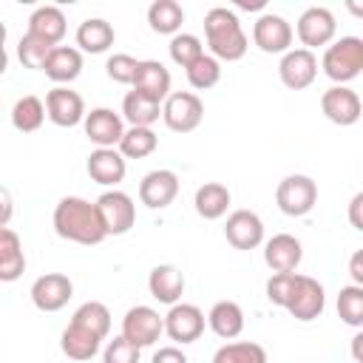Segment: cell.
<instances>
[{
    "instance_id": "19",
    "label": "cell",
    "mask_w": 363,
    "mask_h": 363,
    "mask_svg": "<svg viewBox=\"0 0 363 363\" xmlns=\"http://www.w3.org/2000/svg\"><path fill=\"white\" fill-rule=\"evenodd\" d=\"M82 125H85V136L96 147H113V145H119V139L125 133L122 116L111 108H94L91 113H85Z\"/></svg>"
},
{
    "instance_id": "6",
    "label": "cell",
    "mask_w": 363,
    "mask_h": 363,
    "mask_svg": "<svg viewBox=\"0 0 363 363\" xmlns=\"http://www.w3.org/2000/svg\"><path fill=\"white\" fill-rule=\"evenodd\" d=\"M275 201L284 216H292V218L306 216L318 201V184L303 173H292L278 184Z\"/></svg>"
},
{
    "instance_id": "1",
    "label": "cell",
    "mask_w": 363,
    "mask_h": 363,
    "mask_svg": "<svg viewBox=\"0 0 363 363\" xmlns=\"http://www.w3.org/2000/svg\"><path fill=\"white\" fill-rule=\"evenodd\" d=\"M54 233L65 241L85 244V247H94V244L108 238L105 227L99 221L96 204L88 201V199H79V196H65V199L57 201V207H54Z\"/></svg>"
},
{
    "instance_id": "4",
    "label": "cell",
    "mask_w": 363,
    "mask_h": 363,
    "mask_svg": "<svg viewBox=\"0 0 363 363\" xmlns=\"http://www.w3.org/2000/svg\"><path fill=\"white\" fill-rule=\"evenodd\" d=\"M96 213H99V221L105 227V235H125L133 224H136V204L128 193L122 190H105L96 201Z\"/></svg>"
},
{
    "instance_id": "27",
    "label": "cell",
    "mask_w": 363,
    "mask_h": 363,
    "mask_svg": "<svg viewBox=\"0 0 363 363\" xmlns=\"http://www.w3.org/2000/svg\"><path fill=\"white\" fill-rule=\"evenodd\" d=\"M113 26L102 17H88L79 23L77 28V45H79V54H102L113 45Z\"/></svg>"
},
{
    "instance_id": "20",
    "label": "cell",
    "mask_w": 363,
    "mask_h": 363,
    "mask_svg": "<svg viewBox=\"0 0 363 363\" xmlns=\"http://www.w3.org/2000/svg\"><path fill=\"white\" fill-rule=\"evenodd\" d=\"M301 258H303V247L289 233H278L264 244V261L272 272H295Z\"/></svg>"
},
{
    "instance_id": "47",
    "label": "cell",
    "mask_w": 363,
    "mask_h": 363,
    "mask_svg": "<svg viewBox=\"0 0 363 363\" xmlns=\"http://www.w3.org/2000/svg\"><path fill=\"white\" fill-rule=\"evenodd\" d=\"M360 346H363V335L357 332L354 337H352V357H354V363H360L363 357H360Z\"/></svg>"
},
{
    "instance_id": "33",
    "label": "cell",
    "mask_w": 363,
    "mask_h": 363,
    "mask_svg": "<svg viewBox=\"0 0 363 363\" xmlns=\"http://www.w3.org/2000/svg\"><path fill=\"white\" fill-rule=\"evenodd\" d=\"M71 323H77V326L94 332L99 340H105L108 332H111V312H108V306L99 303V301H85V303L71 315Z\"/></svg>"
},
{
    "instance_id": "30",
    "label": "cell",
    "mask_w": 363,
    "mask_h": 363,
    "mask_svg": "<svg viewBox=\"0 0 363 363\" xmlns=\"http://www.w3.org/2000/svg\"><path fill=\"white\" fill-rule=\"evenodd\" d=\"M122 116L130 122V128H150L162 116V105L136 91H128L122 99Z\"/></svg>"
},
{
    "instance_id": "11",
    "label": "cell",
    "mask_w": 363,
    "mask_h": 363,
    "mask_svg": "<svg viewBox=\"0 0 363 363\" xmlns=\"http://www.w3.org/2000/svg\"><path fill=\"white\" fill-rule=\"evenodd\" d=\"M278 77L289 91H303L318 77V57L306 48H289L278 62Z\"/></svg>"
},
{
    "instance_id": "43",
    "label": "cell",
    "mask_w": 363,
    "mask_h": 363,
    "mask_svg": "<svg viewBox=\"0 0 363 363\" xmlns=\"http://www.w3.org/2000/svg\"><path fill=\"white\" fill-rule=\"evenodd\" d=\"M153 363H190L179 346H162L153 352Z\"/></svg>"
},
{
    "instance_id": "49",
    "label": "cell",
    "mask_w": 363,
    "mask_h": 363,
    "mask_svg": "<svg viewBox=\"0 0 363 363\" xmlns=\"http://www.w3.org/2000/svg\"><path fill=\"white\" fill-rule=\"evenodd\" d=\"M6 68H9V54L6 48H0V74H6Z\"/></svg>"
},
{
    "instance_id": "26",
    "label": "cell",
    "mask_w": 363,
    "mask_h": 363,
    "mask_svg": "<svg viewBox=\"0 0 363 363\" xmlns=\"http://www.w3.org/2000/svg\"><path fill=\"white\" fill-rule=\"evenodd\" d=\"M207 326L221 340H233V337H238L244 332V309L235 301H218L207 312Z\"/></svg>"
},
{
    "instance_id": "32",
    "label": "cell",
    "mask_w": 363,
    "mask_h": 363,
    "mask_svg": "<svg viewBox=\"0 0 363 363\" xmlns=\"http://www.w3.org/2000/svg\"><path fill=\"white\" fill-rule=\"evenodd\" d=\"M43 119H45V105H43V99L34 96V94L17 99L14 108H11V125H14L20 133H34V130H40Z\"/></svg>"
},
{
    "instance_id": "46",
    "label": "cell",
    "mask_w": 363,
    "mask_h": 363,
    "mask_svg": "<svg viewBox=\"0 0 363 363\" xmlns=\"http://www.w3.org/2000/svg\"><path fill=\"white\" fill-rule=\"evenodd\" d=\"M349 275L354 281V286H363V250H357L349 261Z\"/></svg>"
},
{
    "instance_id": "8",
    "label": "cell",
    "mask_w": 363,
    "mask_h": 363,
    "mask_svg": "<svg viewBox=\"0 0 363 363\" xmlns=\"http://www.w3.org/2000/svg\"><path fill=\"white\" fill-rule=\"evenodd\" d=\"M298 40L303 43L306 51L312 48H320V45H329L337 34V23H335V14L323 6H309L301 17H298Z\"/></svg>"
},
{
    "instance_id": "29",
    "label": "cell",
    "mask_w": 363,
    "mask_h": 363,
    "mask_svg": "<svg viewBox=\"0 0 363 363\" xmlns=\"http://www.w3.org/2000/svg\"><path fill=\"white\" fill-rule=\"evenodd\" d=\"M99 346H102V340L94 332H88V329H82L77 323H68L62 337H60V349L71 360H91L99 352Z\"/></svg>"
},
{
    "instance_id": "41",
    "label": "cell",
    "mask_w": 363,
    "mask_h": 363,
    "mask_svg": "<svg viewBox=\"0 0 363 363\" xmlns=\"http://www.w3.org/2000/svg\"><path fill=\"white\" fill-rule=\"evenodd\" d=\"M139 346H133L130 340H125L122 335H116L113 340H108L105 352H102V363H139Z\"/></svg>"
},
{
    "instance_id": "9",
    "label": "cell",
    "mask_w": 363,
    "mask_h": 363,
    "mask_svg": "<svg viewBox=\"0 0 363 363\" xmlns=\"http://www.w3.org/2000/svg\"><path fill=\"white\" fill-rule=\"evenodd\" d=\"M323 309H326V292H323V286L315 278L298 272V284H295V292H292V298L286 303V312L295 320L309 323V320L320 318Z\"/></svg>"
},
{
    "instance_id": "23",
    "label": "cell",
    "mask_w": 363,
    "mask_h": 363,
    "mask_svg": "<svg viewBox=\"0 0 363 363\" xmlns=\"http://www.w3.org/2000/svg\"><path fill=\"white\" fill-rule=\"evenodd\" d=\"M45 77L54 79V82H74L79 74H82V54L79 48H71V45H54L45 57V65H43Z\"/></svg>"
},
{
    "instance_id": "17",
    "label": "cell",
    "mask_w": 363,
    "mask_h": 363,
    "mask_svg": "<svg viewBox=\"0 0 363 363\" xmlns=\"http://www.w3.org/2000/svg\"><path fill=\"white\" fill-rule=\"evenodd\" d=\"M224 238L235 250H255L264 241V221L252 210H233L224 224Z\"/></svg>"
},
{
    "instance_id": "25",
    "label": "cell",
    "mask_w": 363,
    "mask_h": 363,
    "mask_svg": "<svg viewBox=\"0 0 363 363\" xmlns=\"http://www.w3.org/2000/svg\"><path fill=\"white\" fill-rule=\"evenodd\" d=\"M28 34L40 37L48 45H60V40L65 37V14L57 6H40L31 11L28 17Z\"/></svg>"
},
{
    "instance_id": "21",
    "label": "cell",
    "mask_w": 363,
    "mask_h": 363,
    "mask_svg": "<svg viewBox=\"0 0 363 363\" xmlns=\"http://www.w3.org/2000/svg\"><path fill=\"white\" fill-rule=\"evenodd\" d=\"M85 167H88V176L96 184H105V187H116L125 179V173H128V164H125L122 153L113 150V147H96V150H91Z\"/></svg>"
},
{
    "instance_id": "2",
    "label": "cell",
    "mask_w": 363,
    "mask_h": 363,
    "mask_svg": "<svg viewBox=\"0 0 363 363\" xmlns=\"http://www.w3.org/2000/svg\"><path fill=\"white\" fill-rule=\"evenodd\" d=\"M204 37H207V48H210L213 60L235 62L250 48L238 14L224 9V6H216V9H210L204 14Z\"/></svg>"
},
{
    "instance_id": "12",
    "label": "cell",
    "mask_w": 363,
    "mask_h": 363,
    "mask_svg": "<svg viewBox=\"0 0 363 363\" xmlns=\"http://www.w3.org/2000/svg\"><path fill=\"white\" fill-rule=\"evenodd\" d=\"M74 295V284L62 272H45L31 284V303L40 312H60Z\"/></svg>"
},
{
    "instance_id": "37",
    "label": "cell",
    "mask_w": 363,
    "mask_h": 363,
    "mask_svg": "<svg viewBox=\"0 0 363 363\" xmlns=\"http://www.w3.org/2000/svg\"><path fill=\"white\" fill-rule=\"evenodd\" d=\"M187 71V82L196 88V91H207V88H213L218 79H221V65H218V60H213L210 54H201L193 65H187L184 68Z\"/></svg>"
},
{
    "instance_id": "3",
    "label": "cell",
    "mask_w": 363,
    "mask_h": 363,
    "mask_svg": "<svg viewBox=\"0 0 363 363\" xmlns=\"http://www.w3.org/2000/svg\"><path fill=\"white\" fill-rule=\"evenodd\" d=\"M320 68L337 85L352 82L363 71V40L360 37H340V40L329 43L323 51Z\"/></svg>"
},
{
    "instance_id": "24",
    "label": "cell",
    "mask_w": 363,
    "mask_h": 363,
    "mask_svg": "<svg viewBox=\"0 0 363 363\" xmlns=\"http://www.w3.org/2000/svg\"><path fill=\"white\" fill-rule=\"evenodd\" d=\"M26 272L23 241L11 227H0V281L11 284Z\"/></svg>"
},
{
    "instance_id": "15",
    "label": "cell",
    "mask_w": 363,
    "mask_h": 363,
    "mask_svg": "<svg viewBox=\"0 0 363 363\" xmlns=\"http://www.w3.org/2000/svg\"><path fill=\"white\" fill-rule=\"evenodd\" d=\"M320 111H323V116H326L329 122L346 128V125H354V122L360 119L363 105H360V96H357L352 88H346V85H332V88L323 91V96H320Z\"/></svg>"
},
{
    "instance_id": "31",
    "label": "cell",
    "mask_w": 363,
    "mask_h": 363,
    "mask_svg": "<svg viewBox=\"0 0 363 363\" xmlns=\"http://www.w3.org/2000/svg\"><path fill=\"white\" fill-rule=\"evenodd\" d=\"M147 23L156 34H179L184 23V9L176 0H156L147 9Z\"/></svg>"
},
{
    "instance_id": "10",
    "label": "cell",
    "mask_w": 363,
    "mask_h": 363,
    "mask_svg": "<svg viewBox=\"0 0 363 363\" xmlns=\"http://www.w3.org/2000/svg\"><path fill=\"white\" fill-rule=\"evenodd\" d=\"M162 320H164L167 337L182 343V346L184 343H196L201 337V332H204V312L196 303H173Z\"/></svg>"
},
{
    "instance_id": "39",
    "label": "cell",
    "mask_w": 363,
    "mask_h": 363,
    "mask_svg": "<svg viewBox=\"0 0 363 363\" xmlns=\"http://www.w3.org/2000/svg\"><path fill=\"white\" fill-rule=\"evenodd\" d=\"M54 45H48V43H43L40 37H34V34H23L20 37V45H17V57H20V62L26 65V68H40L43 71V65H45V57H48V51H51Z\"/></svg>"
},
{
    "instance_id": "18",
    "label": "cell",
    "mask_w": 363,
    "mask_h": 363,
    "mask_svg": "<svg viewBox=\"0 0 363 363\" xmlns=\"http://www.w3.org/2000/svg\"><path fill=\"white\" fill-rule=\"evenodd\" d=\"M130 85H133L136 94H142V96H147V99L162 105L170 96V71L159 60H139Z\"/></svg>"
},
{
    "instance_id": "42",
    "label": "cell",
    "mask_w": 363,
    "mask_h": 363,
    "mask_svg": "<svg viewBox=\"0 0 363 363\" xmlns=\"http://www.w3.org/2000/svg\"><path fill=\"white\" fill-rule=\"evenodd\" d=\"M136 62H139V60H133L130 54H113V57H108L105 71H108V77H111L113 82L130 85V82H133V74H136Z\"/></svg>"
},
{
    "instance_id": "34",
    "label": "cell",
    "mask_w": 363,
    "mask_h": 363,
    "mask_svg": "<svg viewBox=\"0 0 363 363\" xmlns=\"http://www.w3.org/2000/svg\"><path fill=\"white\" fill-rule=\"evenodd\" d=\"M213 363H267V349L252 340H235L216 349Z\"/></svg>"
},
{
    "instance_id": "28",
    "label": "cell",
    "mask_w": 363,
    "mask_h": 363,
    "mask_svg": "<svg viewBox=\"0 0 363 363\" xmlns=\"http://www.w3.org/2000/svg\"><path fill=\"white\" fill-rule=\"evenodd\" d=\"M193 204H196V213L207 221H216L227 213L230 207V190L221 184V182H204L196 196H193Z\"/></svg>"
},
{
    "instance_id": "7",
    "label": "cell",
    "mask_w": 363,
    "mask_h": 363,
    "mask_svg": "<svg viewBox=\"0 0 363 363\" xmlns=\"http://www.w3.org/2000/svg\"><path fill=\"white\" fill-rule=\"evenodd\" d=\"M162 332H164V320L153 306H130L122 318V337L139 349L153 346Z\"/></svg>"
},
{
    "instance_id": "48",
    "label": "cell",
    "mask_w": 363,
    "mask_h": 363,
    "mask_svg": "<svg viewBox=\"0 0 363 363\" xmlns=\"http://www.w3.org/2000/svg\"><path fill=\"white\" fill-rule=\"evenodd\" d=\"M238 6H241V9H261L264 0H238Z\"/></svg>"
},
{
    "instance_id": "50",
    "label": "cell",
    "mask_w": 363,
    "mask_h": 363,
    "mask_svg": "<svg viewBox=\"0 0 363 363\" xmlns=\"http://www.w3.org/2000/svg\"><path fill=\"white\" fill-rule=\"evenodd\" d=\"M3 43H6V26L0 23V48H3Z\"/></svg>"
},
{
    "instance_id": "44",
    "label": "cell",
    "mask_w": 363,
    "mask_h": 363,
    "mask_svg": "<svg viewBox=\"0 0 363 363\" xmlns=\"http://www.w3.org/2000/svg\"><path fill=\"white\" fill-rule=\"evenodd\" d=\"M11 216H14V199H11V193L0 184V227H9Z\"/></svg>"
},
{
    "instance_id": "36",
    "label": "cell",
    "mask_w": 363,
    "mask_h": 363,
    "mask_svg": "<svg viewBox=\"0 0 363 363\" xmlns=\"http://www.w3.org/2000/svg\"><path fill=\"white\" fill-rule=\"evenodd\" d=\"M337 315L343 323H349L354 329L363 326V286L349 284L337 292Z\"/></svg>"
},
{
    "instance_id": "13",
    "label": "cell",
    "mask_w": 363,
    "mask_h": 363,
    "mask_svg": "<svg viewBox=\"0 0 363 363\" xmlns=\"http://www.w3.org/2000/svg\"><path fill=\"white\" fill-rule=\"evenodd\" d=\"M252 43L264 54H286L292 45V26L281 14H261L252 26Z\"/></svg>"
},
{
    "instance_id": "14",
    "label": "cell",
    "mask_w": 363,
    "mask_h": 363,
    "mask_svg": "<svg viewBox=\"0 0 363 363\" xmlns=\"http://www.w3.org/2000/svg\"><path fill=\"white\" fill-rule=\"evenodd\" d=\"M43 105H45V116L54 125H60V128H74V125H79L85 119V102H82V96L77 91H71V88H65V85L51 88L45 94V102Z\"/></svg>"
},
{
    "instance_id": "35",
    "label": "cell",
    "mask_w": 363,
    "mask_h": 363,
    "mask_svg": "<svg viewBox=\"0 0 363 363\" xmlns=\"http://www.w3.org/2000/svg\"><path fill=\"white\" fill-rule=\"evenodd\" d=\"M159 136L150 128H128L119 139V153L122 159H145L156 150Z\"/></svg>"
},
{
    "instance_id": "22",
    "label": "cell",
    "mask_w": 363,
    "mask_h": 363,
    "mask_svg": "<svg viewBox=\"0 0 363 363\" xmlns=\"http://www.w3.org/2000/svg\"><path fill=\"white\" fill-rule=\"evenodd\" d=\"M147 289H150V295L156 301L173 306L184 295V272L179 267H173V264H159L147 275Z\"/></svg>"
},
{
    "instance_id": "16",
    "label": "cell",
    "mask_w": 363,
    "mask_h": 363,
    "mask_svg": "<svg viewBox=\"0 0 363 363\" xmlns=\"http://www.w3.org/2000/svg\"><path fill=\"white\" fill-rule=\"evenodd\" d=\"M179 196V176L173 170H150L142 176L139 182V201L150 210H162L167 204H173V199Z\"/></svg>"
},
{
    "instance_id": "5",
    "label": "cell",
    "mask_w": 363,
    "mask_h": 363,
    "mask_svg": "<svg viewBox=\"0 0 363 363\" xmlns=\"http://www.w3.org/2000/svg\"><path fill=\"white\" fill-rule=\"evenodd\" d=\"M162 119L173 133H190L204 119V105L193 91H173L162 102Z\"/></svg>"
},
{
    "instance_id": "38",
    "label": "cell",
    "mask_w": 363,
    "mask_h": 363,
    "mask_svg": "<svg viewBox=\"0 0 363 363\" xmlns=\"http://www.w3.org/2000/svg\"><path fill=\"white\" fill-rule=\"evenodd\" d=\"M167 51H170V60H173L176 65H182V68L193 65V62L204 54L201 40H199L196 34H184V31H182V34H173V40H170Z\"/></svg>"
},
{
    "instance_id": "45",
    "label": "cell",
    "mask_w": 363,
    "mask_h": 363,
    "mask_svg": "<svg viewBox=\"0 0 363 363\" xmlns=\"http://www.w3.org/2000/svg\"><path fill=\"white\" fill-rule=\"evenodd\" d=\"M360 207H363V193H354V199L349 201V221H352V227H354V230H363Z\"/></svg>"
},
{
    "instance_id": "40",
    "label": "cell",
    "mask_w": 363,
    "mask_h": 363,
    "mask_svg": "<svg viewBox=\"0 0 363 363\" xmlns=\"http://www.w3.org/2000/svg\"><path fill=\"white\" fill-rule=\"evenodd\" d=\"M295 284H298V272H275L267 281V298H269V303L286 309V303H289V298L295 292Z\"/></svg>"
}]
</instances>
